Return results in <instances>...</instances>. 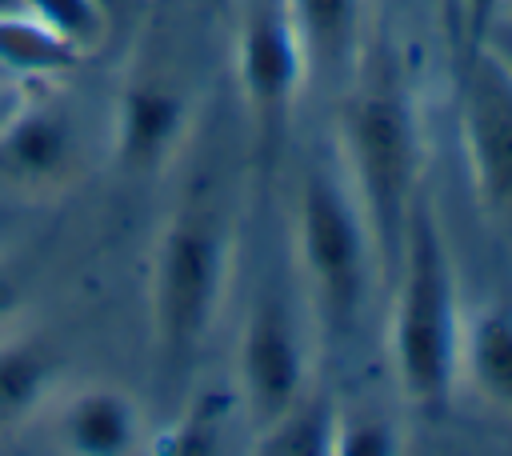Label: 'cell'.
Instances as JSON below:
<instances>
[{
	"instance_id": "obj_1",
	"label": "cell",
	"mask_w": 512,
	"mask_h": 456,
	"mask_svg": "<svg viewBox=\"0 0 512 456\" xmlns=\"http://www.w3.org/2000/svg\"><path fill=\"white\" fill-rule=\"evenodd\" d=\"M344 148L352 196L368 224L372 248L376 256L396 260L408 212L420 196L416 188L424 168V136L420 112L388 64L360 72L344 108Z\"/></svg>"
},
{
	"instance_id": "obj_25",
	"label": "cell",
	"mask_w": 512,
	"mask_h": 456,
	"mask_svg": "<svg viewBox=\"0 0 512 456\" xmlns=\"http://www.w3.org/2000/svg\"><path fill=\"white\" fill-rule=\"evenodd\" d=\"M508 52H512V44H508ZM508 64H512V56H508Z\"/></svg>"
},
{
	"instance_id": "obj_20",
	"label": "cell",
	"mask_w": 512,
	"mask_h": 456,
	"mask_svg": "<svg viewBox=\"0 0 512 456\" xmlns=\"http://www.w3.org/2000/svg\"><path fill=\"white\" fill-rule=\"evenodd\" d=\"M20 304H24V284H20V276H16L8 264H0V324L12 320Z\"/></svg>"
},
{
	"instance_id": "obj_21",
	"label": "cell",
	"mask_w": 512,
	"mask_h": 456,
	"mask_svg": "<svg viewBox=\"0 0 512 456\" xmlns=\"http://www.w3.org/2000/svg\"><path fill=\"white\" fill-rule=\"evenodd\" d=\"M24 92H28V84H0V128H4V124H8V116L20 108Z\"/></svg>"
},
{
	"instance_id": "obj_12",
	"label": "cell",
	"mask_w": 512,
	"mask_h": 456,
	"mask_svg": "<svg viewBox=\"0 0 512 456\" xmlns=\"http://www.w3.org/2000/svg\"><path fill=\"white\" fill-rule=\"evenodd\" d=\"M56 372L60 360L40 336L0 340V424L12 428L32 420L56 388Z\"/></svg>"
},
{
	"instance_id": "obj_22",
	"label": "cell",
	"mask_w": 512,
	"mask_h": 456,
	"mask_svg": "<svg viewBox=\"0 0 512 456\" xmlns=\"http://www.w3.org/2000/svg\"><path fill=\"white\" fill-rule=\"evenodd\" d=\"M12 12H24V0H0V16H12Z\"/></svg>"
},
{
	"instance_id": "obj_26",
	"label": "cell",
	"mask_w": 512,
	"mask_h": 456,
	"mask_svg": "<svg viewBox=\"0 0 512 456\" xmlns=\"http://www.w3.org/2000/svg\"><path fill=\"white\" fill-rule=\"evenodd\" d=\"M212 4H224V0H212Z\"/></svg>"
},
{
	"instance_id": "obj_9",
	"label": "cell",
	"mask_w": 512,
	"mask_h": 456,
	"mask_svg": "<svg viewBox=\"0 0 512 456\" xmlns=\"http://www.w3.org/2000/svg\"><path fill=\"white\" fill-rule=\"evenodd\" d=\"M76 164V132L60 108L36 104L28 92L0 128V176L32 188L68 180Z\"/></svg>"
},
{
	"instance_id": "obj_23",
	"label": "cell",
	"mask_w": 512,
	"mask_h": 456,
	"mask_svg": "<svg viewBox=\"0 0 512 456\" xmlns=\"http://www.w3.org/2000/svg\"><path fill=\"white\" fill-rule=\"evenodd\" d=\"M0 84H16V80H8V76H4V72H0Z\"/></svg>"
},
{
	"instance_id": "obj_8",
	"label": "cell",
	"mask_w": 512,
	"mask_h": 456,
	"mask_svg": "<svg viewBox=\"0 0 512 456\" xmlns=\"http://www.w3.org/2000/svg\"><path fill=\"white\" fill-rule=\"evenodd\" d=\"M188 96L160 72H136L124 80L112 112V148L124 172H160L188 132Z\"/></svg>"
},
{
	"instance_id": "obj_13",
	"label": "cell",
	"mask_w": 512,
	"mask_h": 456,
	"mask_svg": "<svg viewBox=\"0 0 512 456\" xmlns=\"http://www.w3.org/2000/svg\"><path fill=\"white\" fill-rule=\"evenodd\" d=\"M80 56L28 12L0 16V72L16 84H44L72 72Z\"/></svg>"
},
{
	"instance_id": "obj_14",
	"label": "cell",
	"mask_w": 512,
	"mask_h": 456,
	"mask_svg": "<svg viewBox=\"0 0 512 456\" xmlns=\"http://www.w3.org/2000/svg\"><path fill=\"white\" fill-rule=\"evenodd\" d=\"M340 412L328 396L304 392L284 416H276L268 428L256 432L252 448L264 456H332L336 448Z\"/></svg>"
},
{
	"instance_id": "obj_24",
	"label": "cell",
	"mask_w": 512,
	"mask_h": 456,
	"mask_svg": "<svg viewBox=\"0 0 512 456\" xmlns=\"http://www.w3.org/2000/svg\"><path fill=\"white\" fill-rule=\"evenodd\" d=\"M504 12H508V16H512V0H504Z\"/></svg>"
},
{
	"instance_id": "obj_10",
	"label": "cell",
	"mask_w": 512,
	"mask_h": 456,
	"mask_svg": "<svg viewBox=\"0 0 512 456\" xmlns=\"http://www.w3.org/2000/svg\"><path fill=\"white\" fill-rule=\"evenodd\" d=\"M56 436L76 456H124L140 444L144 424L128 392L112 384H88L60 404Z\"/></svg>"
},
{
	"instance_id": "obj_6",
	"label": "cell",
	"mask_w": 512,
	"mask_h": 456,
	"mask_svg": "<svg viewBox=\"0 0 512 456\" xmlns=\"http://www.w3.org/2000/svg\"><path fill=\"white\" fill-rule=\"evenodd\" d=\"M236 384L252 432L268 428L308 392V356L284 296L268 292L248 308L236 348Z\"/></svg>"
},
{
	"instance_id": "obj_5",
	"label": "cell",
	"mask_w": 512,
	"mask_h": 456,
	"mask_svg": "<svg viewBox=\"0 0 512 456\" xmlns=\"http://www.w3.org/2000/svg\"><path fill=\"white\" fill-rule=\"evenodd\" d=\"M460 136L476 204L512 228V64L492 44L464 60Z\"/></svg>"
},
{
	"instance_id": "obj_15",
	"label": "cell",
	"mask_w": 512,
	"mask_h": 456,
	"mask_svg": "<svg viewBox=\"0 0 512 456\" xmlns=\"http://www.w3.org/2000/svg\"><path fill=\"white\" fill-rule=\"evenodd\" d=\"M464 352H468V372H472V384L504 412H512V312L508 308H488L468 340H464Z\"/></svg>"
},
{
	"instance_id": "obj_19",
	"label": "cell",
	"mask_w": 512,
	"mask_h": 456,
	"mask_svg": "<svg viewBox=\"0 0 512 456\" xmlns=\"http://www.w3.org/2000/svg\"><path fill=\"white\" fill-rule=\"evenodd\" d=\"M500 12H504V0H456V24H460L464 60L488 44V32H492Z\"/></svg>"
},
{
	"instance_id": "obj_17",
	"label": "cell",
	"mask_w": 512,
	"mask_h": 456,
	"mask_svg": "<svg viewBox=\"0 0 512 456\" xmlns=\"http://www.w3.org/2000/svg\"><path fill=\"white\" fill-rule=\"evenodd\" d=\"M392 452H400V432L392 428V420H384V416L344 420L340 416L332 456H392Z\"/></svg>"
},
{
	"instance_id": "obj_4",
	"label": "cell",
	"mask_w": 512,
	"mask_h": 456,
	"mask_svg": "<svg viewBox=\"0 0 512 456\" xmlns=\"http://www.w3.org/2000/svg\"><path fill=\"white\" fill-rule=\"evenodd\" d=\"M296 260L324 320L336 328H348L368 296L376 248L352 188L328 168H308L300 180Z\"/></svg>"
},
{
	"instance_id": "obj_11",
	"label": "cell",
	"mask_w": 512,
	"mask_h": 456,
	"mask_svg": "<svg viewBox=\"0 0 512 456\" xmlns=\"http://www.w3.org/2000/svg\"><path fill=\"white\" fill-rule=\"evenodd\" d=\"M308 72H324L328 80H344L356 68L360 52V20H364V0H280Z\"/></svg>"
},
{
	"instance_id": "obj_16",
	"label": "cell",
	"mask_w": 512,
	"mask_h": 456,
	"mask_svg": "<svg viewBox=\"0 0 512 456\" xmlns=\"http://www.w3.org/2000/svg\"><path fill=\"white\" fill-rule=\"evenodd\" d=\"M24 12L40 20L52 36H60L80 60L92 56L108 40L104 0H24Z\"/></svg>"
},
{
	"instance_id": "obj_3",
	"label": "cell",
	"mask_w": 512,
	"mask_h": 456,
	"mask_svg": "<svg viewBox=\"0 0 512 456\" xmlns=\"http://www.w3.org/2000/svg\"><path fill=\"white\" fill-rule=\"evenodd\" d=\"M232 276V228L208 200L180 204L152 256L148 308L152 340L164 368H184L204 348Z\"/></svg>"
},
{
	"instance_id": "obj_7",
	"label": "cell",
	"mask_w": 512,
	"mask_h": 456,
	"mask_svg": "<svg viewBox=\"0 0 512 456\" xmlns=\"http://www.w3.org/2000/svg\"><path fill=\"white\" fill-rule=\"evenodd\" d=\"M304 76H308V60L284 4L272 0L252 8L236 40V80L244 108L256 124L260 148L272 152V144L280 140Z\"/></svg>"
},
{
	"instance_id": "obj_2",
	"label": "cell",
	"mask_w": 512,
	"mask_h": 456,
	"mask_svg": "<svg viewBox=\"0 0 512 456\" xmlns=\"http://www.w3.org/2000/svg\"><path fill=\"white\" fill-rule=\"evenodd\" d=\"M396 300H392V368L404 400L424 412H440L460 356L456 276L444 252L432 208L416 196L400 252H396Z\"/></svg>"
},
{
	"instance_id": "obj_18",
	"label": "cell",
	"mask_w": 512,
	"mask_h": 456,
	"mask_svg": "<svg viewBox=\"0 0 512 456\" xmlns=\"http://www.w3.org/2000/svg\"><path fill=\"white\" fill-rule=\"evenodd\" d=\"M220 428H216V416L208 412V408H192V412H184L152 448L156 452H180V456H188V452H216L220 448Z\"/></svg>"
}]
</instances>
